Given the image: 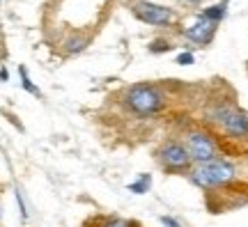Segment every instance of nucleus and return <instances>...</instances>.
Returning <instances> with one entry per match:
<instances>
[{
    "label": "nucleus",
    "instance_id": "nucleus-1",
    "mask_svg": "<svg viewBox=\"0 0 248 227\" xmlns=\"http://www.w3.org/2000/svg\"><path fill=\"white\" fill-rule=\"evenodd\" d=\"M232 179H234V166L228 161H221V158H214L209 163H202L195 170H191V182L204 191L221 188L225 183H230Z\"/></svg>",
    "mask_w": 248,
    "mask_h": 227
},
{
    "label": "nucleus",
    "instance_id": "nucleus-2",
    "mask_svg": "<svg viewBox=\"0 0 248 227\" xmlns=\"http://www.w3.org/2000/svg\"><path fill=\"white\" fill-rule=\"evenodd\" d=\"M124 106L138 117H150V115H156L163 108V94L156 88L140 83V85H133V88L126 90Z\"/></svg>",
    "mask_w": 248,
    "mask_h": 227
},
{
    "label": "nucleus",
    "instance_id": "nucleus-3",
    "mask_svg": "<svg viewBox=\"0 0 248 227\" xmlns=\"http://www.w3.org/2000/svg\"><path fill=\"white\" fill-rule=\"evenodd\" d=\"M156 163L159 167L166 172V175H177V172H188L193 161L188 156V151L182 142H175V140H168L163 142L159 149H156Z\"/></svg>",
    "mask_w": 248,
    "mask_h": 227
},
{
    "label": "nucleus",
    "instance_id": "nucleus-4",
    "mask_svg": "<svg viewBox=\"0 0 248 227\" xmlns=\"http://www.w3.org/2000/svg\"><path fill=\"white\" fill-rule=\"evenodd\" d=\"M186 151L193 163L202 166V163H209L216 158V142H214L207 133L202 131H191L186 136Z\"/></svg>",
    "mask_w": 248,
    "mask_h": 227
},
{
    "label": "nucleus",
    "instance_id": "nucleus-5",
    "mask_svg": "<svg viewBox=\"0 0 248 227\" xmlns=\"http://www.w3.org/2000/svg\"><path fill=\"white\" fill-rule=\"evenodd\" d=\"M133 14L140 18L142 23H150V26H170L175 21V12L170 7H163V5H154V2H147V0H140L133 5Z\"/></svg>",
    "mask_w": 248,
    "mask_h": 227
},
{
    "label": "nucleus",
    "instance_id": "nucleus-6",
    "mask_svg": "<svg viewBox=\"0 0 248 227\" xmlns=\"http://www.w3.org/2000/svg\"><path fill=\"white\" fill-rule=\"evenodd\" d=\"M216 122H221L225 133L232 138H246L248 136V117L239 110L221 108V110H216Z\"/></svg>",
    "mask_w": 248,
    "mask_h": 227
},
{
    "label": "nucleus",
    "instance_id": "nucleus-7",
    "mask_svg": "<svg viewBox=\"0 0 248 227\" xmlns=\"http://www.w3.org/2000/svg\"><path fill=\"white\" fill-rule=\"evenodd\" d=\"M214 32H216V23L207 21L204 16H200L195 23H191V26L184 30V35H186L188 42H193V44H202V46H207L209 42H212Z\"/></svg>",
    "mask_w": 248,
    "mask_h": 227
},
{
    "label": "nucleus",
    "instance_id": "nucleus-8",
    "mask_svg": "<svg viewBox=\"0 0 248 227\" xmlns=\"http://www.w3.org/2000/svg\"><path fill=\"white\" fill-rule=\"evenodd\" d=\"M207 21H212V23H218L223 16H225V2H221V5H214V7L209 9H204V14H202Z\"/></svg>",
    "mask_w": 248,
    "mask_h": 227
},
{
    "label": "nucleus",
    "instance_id": "nucleus-9",
    "mask_svg": "<svg viewBox=\"0 0 248 227\" xmlns=\"http://www.w3.org/2000/svg\"><path fill=\"white\" fill-rule=\"evenodd\" d=\"M150 186H152V177H150V175H142L138 182L129 183V191H131V193H138V195H142V193L150 191Z\"/></svg>",
    "mask_w": 248,
    "mask_h": 227
},
{
    "label": "nucleus",
    "instance_id": "nucleus-10",
    "mask_svg": "<svg viewBox=\"0 0 248 227\" xmlns=\"http://www.w3.org/2000/svg\"><path fill=\"white\" fill-rule=\"evenodd\" d=\"M18 74H21V85H23V90H26V92H30V94H35V96H42V92L35 88V83L28 78L26 67H18Z\"/></svg>",
    "mask_w": 248,
    "mask_h": 227
},
{
    "label": "nucleus",
    "instance_id": "nucleus-11",
    "mask_svg": "<svg viewBox=\"0 0 248 227\" xmlns=\"http://www.w3.org/2000/svg\"><path fill=\"white\" fill-rule=\"evenodd\" d=\"M85 46H88V39H83V37H71L69 42L64 44V48H67V53H80Z\"/></svg>",
    "mask_w": 248,
    "mask_h": 227
},
{
    "label": "nucleus",
    "instance_id": "nucleus-12",
    "mask_svg": "<svg viewBox=\"0 0 248 227\" xmlns=\"http://www.w3.org/2000/svg\"><path fill=\"white\" fill-rule=\"evenodd\" d=\"M104 227H131V223H126V220H122V218H110L104 223Z\"/></svg>",
    "mask_w": 248,
    "mask_h": 227
},
{
    "label": "nucleus",
    "instance_id": "nucleus-13",
    "mask_svg": "<svg viewBox=\"0 0 248 227\" xmlns=\"http://www.w3.org/2000/svg\"><path fill=\"white\" fill-rule=\"evenodd\" d=\"M161 225L163 227H182V223L175 218H170V216H161Z\"/></svg>",
    "mask_w": 248,
    "mask_h": 227
},
{
    "label": "nucleus",
    "instance_id": "nucleus-14",
    "mask_svg": "<svg viewBox=\"0 0 248 227\" xmlns=\"http://www.w3.org/2000/svg\"><path fill=\"white\" fill-rule=\"evenodd\" d=\"M193 62V55L191 53H182V55H177V64H191Z\"/></svg>",
    "mask_w": 248,
    "mask_h": 227
},
{
    "label": "nucleus",
    "instance_id": "nucleus-15",
    "mask_svg": "<svg viewBox=\"0 0 248 227\" xmlns=\"http://www.w3.org/2000/svg\"><path fill=\"white\" fill-rule=\"evenodd\" d=\"M168 48H170V46H168V44H163V42H161V44H159V42H154L150 51H152V53H156V51H168Z\"/></svg>",
    "mask_w": 248,
    "mask_h": 227
},
{
    "label": "nucleus",
    "instance_id": "nucleus-16",
    "mask_svg": "<svg viewBox=\"0 0 248 227\" xmlns=\"http://www.w3.org/2000/svg\"><path fill=\"white\" fill-rule=\"evenodd\" d=\"M0 80H7V69H0Z\"/></svg>",
    "mask_w": 248,
    "mask_h": 227
},
{
    "label": "nucleus",
    "instance_id": "nucleus-17",
    "mask_svg": "<svg viewBox=\"0 0 248 227\" xmlns=\"http://www.w3.org/2000/svg\"><path fill=\"white\" fill-rule=\"evenodd\" d=\"M186 2H202V0H186Z\"/></svg>",
    "mask_w": 248,
    "mask_h": 227
}]
</instances>
